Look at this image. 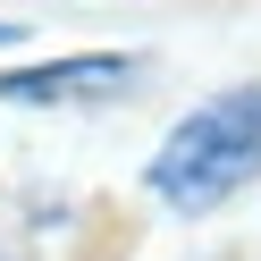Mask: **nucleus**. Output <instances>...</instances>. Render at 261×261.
Here are the masks:
<instances>
[{
	"instance_id": "obj_1",
	"label": "nucleus",
	"mask_w": 261,
	"mask_h": 261,
	"mask_svg": "<svg viewBox=\"0 0 261 261\" xmlns=\"http://www.w3.org/2000/svg\"><path fill=\"white\" fill-rule=\"evenodd\" d=\"M261 177V85L211 93L169 126V143L152 152V194L169 211H211L227 194Z\"/></svg>"
},
{
	"instance_id": "obj_2",
	"label": "nucleus",
	"mask_w": 261,
	"mask_h": 261,
	"mask_svg": "<svg viewBox=\"0 0 261 261\" xmlns=\"http://www.w3.org/2000/svg\"><path fill=\"white\" fill-rule=\"evenodd\" d=\"M135 76H143L135 51H76V59H51V68L0 76V101H34V110H59V101H118V93H135Z\"/></svg>"
},
{
	"instance_id": "obj_3",
	"label": "nucleus",
	"mask_w": 261,
	"mask_h": 261,
	"mask_svg": "<svg viewBox=\"0 0 261 261\" xmlns=\"http://www.w3.org/2000/svg\"><path fill=\"white\" fill-rule=\"evenodd\" d=\"M9 42H17V25H9V17H0V51H9Z\"/></svg>"
}]
</instances>
